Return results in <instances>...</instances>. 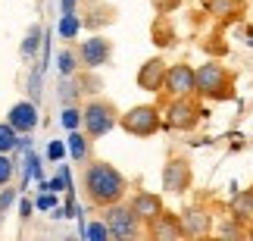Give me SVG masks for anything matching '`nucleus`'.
Wrapping results in <instances>:
<instances>
[{
  "mask_svg": "<svg viewBox=\"0 0 253 241\" xmlns=\"http://www.w3.org/2000/svg\"><path fill=\"white\" fill-rule=\"evenodd\" d=\"M84 191L91 197V204L97 207H110V204H119L128 191V182L113 163L106 160H91L84 169Z\"/></svg>",
  "mask_w": 253,
  "mask_h": 241,
  "instance_id": "nucleus-1",
  "label": "nucleus"
},
{
  "mask_svg": "<svg viewBox=\"0 0 253 241\" xmlns=\"http://www.w3.org/2000/svg\"><path fill=\"white\" fill-rule=\"evenodd\" d=\"M235 94V79L222 63L210 60L197 69V97L207 100H228Z\"/></svg>",
  "mask_w": 253,
  "mask_h": 241,
  "instance_id": "nucleus-2",
  "label": "nucleus"
},
{
  "mask_svg": "<svg viewBox=\"0 0 253 241\" xmlns=\"http://www.w3.org/2000/svg\"><path fill=\"white\" fill-rule=\"evenodd\" d=\"M119 125L128 135H134V138H150V135L160 132L163 113H160V107H153V103H138V107L119 113Z\"/></svg>",
  "mask_w": 253,
  "mask_h": 241,
  "instance_id": "nucleus-3",
  "label": "nucleus"
},
{
  "mask_svg": "<svg viewBox=\"0 0 253 241\" xmlns=\"http://www.w3.org/2000/svg\"><path fill=\"white\" fill-rule=\"evenodd\" d=\"M82 122H84V132L87 138H103L106 132H113L116 125H119V110L113 107L110 100H87L84 110H82Z\"/></svg>",
  "mask_w": 253,
  "mask_h": 241,
  "instance_id": "nucleus-4",
  "label": "nucleus"
},
{
  "mask_svg": "<svg viewBox=\"0 0 253 241\" xmlns=\"http://www.w3.org/2000/svg\"><path fill=\"white\" fill-rule=\"evenodd\" d=\"M200 116H203V110H200V103L194 100V94L191 97H172L169 107L163 110V125L175 129V132H191L194 125L200 122Z\"/></svg>",
  "mask_w": 253,
  "mask_h": 241,
  "instance_id": "nucleus-5",
  "label": "nucleus"
},
{
  "mask_svg": "<svg viewBox=\"0 0 253 241\" xmlns=\"http://www.w3.org/2000/svg\"><path fill=\"white\" fill-rule=\"evenodd\" d=\"M103 223H106L113 238H134L141 232V219L134 216V210L128 204H122V200L103 207Z\"/></svg>",
  "mask_w": 253,
  "mask_h": 241,
  "instance_id": "nucleus-6",
  "label": "nucleus"
},
{
  "mask_svg": "<svg viewBox=\"0 0 253 241\" xmlns=\"http://www.w3.org/2000/svg\"><path fill=\"white\" fill-rule=\"evenodd\" d=\"M163 91L169 97H197V69L188 63H175L166 69V82H163Z\"/></svg>",
  "mask_w": 253,
  "mask_h": 241,
  "instance_id": "nucleus-7",
  "label": "nucleus"
},
{
  "mask_svg": "<svg viewBox=\"0 0 253 241\" xmlns=\"http://www.w3.org/2000/svg\"><path fill=\"white\" fill-rule=\"evenodd\" d=\"M194 182V172H191V163L184 157H172L166 166H163V191L169 194H184Z\"/></svg>",
  "mask_w": 253,
  "mask_h": 241,
  "instance_id": "nucleus-8",
  "label": "nucleus"
},
{
  "mask_svg": "<svg viewBox=\"0 0 253 241\" xmlns=\"http://www.w3.org/2000/svg\"><path fill=\"white\" fill-rule=\"evenodd\" d=\"M181 229H184V238H203V235H210L212 232V216H210V210L207 207H184L181 210Z\"/></svg>",
  "mask_w": 253,
  "mask_h": 241,
  "instance_id": "nucleus-9",
  "label": "nucleus"
},
{
  "mask_svg": "<svg viewBox=\"0 0 253 241\" xmlns=\"http://www.w3.org/2000/svg\"><path fill=\"white\" fill-rule=\"evenodd\" d=\"M110 53H113V44L100 35H94V38H87V41L79 44V60L87 69H100V66L110 60Z\"/></svg>",
  "mask_w": 253,
  "mask_h": 241,
  "instance_id": "nucleus-10",
  "label": "nucleus"
},
{
  "mask_svg": "<svg viewBox=\"0 0 253 241\" xmlns=\"http://www.w3.org/2000/svg\"><path fill=\"white\" fill-rule=\"evenodd\" d=\"M166 69H169V66H166L163 56H150V60L138 69V88L160 94L163 91V82H166Z\"/></svg>",
  "mask_w": 253,
  "mask_h": 241,
  "instance_id": "nucleus-11",
  "label": "nucleus"
},
{
  "mask_svg": "<svg viewBox=\"0 0 253 241\" xmlns=\"http://www.w3.org/2000/svg\"><path fill=\"white\" fill-rule=\"evenodd\" d=\"M147 235L153 241H175V238H184V229H181V219L178 216L163 210L157 219H150V223H147Z\"/></svg>",
  "mask_w": 253,
  "mask_h": 241,
  "instance_id": "nucleus-12",
  "label": "nucleus"
},
{
  "mask_svg": "<svg viewBox=\"0 0 253 241\" xmlns=\"http://www.w3.org/2000/svg\"><path fill=\"white\" fill-rule=\"evenodd\" d=\"M131 210H134V216L141 219L144 226L150 223V219H157L160 213H163V197L160 194H153V191H138V194L131 197V204H128Z\"/></svg>",
  "mask_w": 253,
  "mask_h": 241,
  "instance_id": "nucleus-13",
  "label": "nucleus"
},
{
  "mask_svg": "<svg viewBox=\"0 0 253 241\" xmlns=\"http://www.w3.org/2000/svg\"><path fill=\"white\" fill-rule=\"evenodd\" d=\"M6 122L13 125L16 132H32L35 125H38V107H35V103H28V100L16 103V107L9 110V119Z\"/></svg>",
  "mask_w": 253,
  "mask_h": 241,
  "instance_id": "nucleus-14",
  "label": "nucleus"
},
{
  "mask_svg": "<svg viewBox=\"0 0 253 241\" xmlns=\"http://www.w3.org/2000/svg\"><path fill=\"white\" fill-rule=\"evenodd\" d=\"M231 219L241 223V226H250L253 223V188L238 191V194L231 197Z\"/></svg>",
  "mask_w": 253,
  "mask_h": 241,
  "instance_id": "nucleus-15",
  "label": "nucleus"
},
{
  "mask_svg": "<svg viewBox=\"0 0 253 241\" xmlns=\"http://www.w3.org/2000/svg\"><path fill=\"white\" fill-rule=\"evenodd\" d=\"M69 150H72V157L79 160V163H84L87 157H91V141L72 129V135H69Z\"/></svg>",
  "mask_w": 253,
  "mask_h": 241,
  "instance_id": "nucleus-16",
  "label": "nucleus"
},
{
  "mask_svg": "<svg viewBox=\"0 0 253 241\" xmlns=\"http://www.w3.org/2000/svg\"><path fill=\"white\" fill-rule=\"evenodd\" d=\"M210 13L212 16H222V19H228V16H235L238 9H241V3L238 0H210Z\"/></svg>",
  "mask_w": 253,
  "mask_h": 241,
  "instance_id": "nucleus-17",
  "label": "nucleus"
},
{
  "mask_svg": "<svg viewBox=\"0 0 253 241\" xmlns=\"http://www.w3.org/2000/svg\"><path fill=\"white\" fill-rule=\"evenodd\" d=\"M16 135H19V132H16L9 122H0V153H9V150H13L16 144H19Z\"/></svg>",
  "mask_w": 253,
  "mask_h": 241,
  "instance_id": "nucleus-18",
  "label": "nucleus"
},
{
  "mask_svg": "<svg viewBox=\"0 0 253 241\" xmlns=\"http://www.w3.org/2000/svg\"><path fill=\"white\" fill-rule=\"evenodd\" d=\"M79 25H82L79 16H75V13H66V16L60 19V35L66 38V41H72V38L79 35Z\"/></svg>",
  "mask_w": 253,
  "mask_h": 241,
  "instance_id": "nucleus-19",
  "label": "nucleus"
},
{
  "mask_svg": "<svg viewBox=\"0 0 253 241\" xmlns=\"http://www.w3.org/2000/svg\"><path fill=\"white\" fill-rule=\"evenodd\" d=\"M56 63H60V72H63V75H72V72H75V63H79V56H75L72 50H60Z\"/></svg>",
  "mask_w": 253,
  "mask_h": 241,
  "instance_id": "nucleus-20",
  "label": "nucleus"
},
{
  "mask_svg": "<svg viewBox=\"0 0 253 241\" xmlns=\"http://www.w3.org/2000/svg\"><path fill=\"white\" fill-rule=\"evenodd\" d=\"M13 160H9V153H0V185H9V179H13Z\"/></svg>",
  "mask_w": 253,
  "mask_h": 241,
  "instance_id": "nucleus-21",
  "label": "nucleus"
},
{
  "mask_svg": "<svg viewBox=\"0 0 253 241\" xmlns=\"http://www.w3.org/2000/svg\"><path fill=\"white\" fill-rule=\"evenodd\" d=\"M79 122H82V113H79V110L69 107V110L63 113V125H66V129H79Z\"/></svg>",
  "mask_w": 253,
  "mask_h": 241,
  "instance_id": "nucleus-22",
  "label": "nucleus"
},
{
  "mask_svg": "<svg viewBox=\"0 0 253 241\" xmlns=\"http://www.w3.org/2000/svg\"><path fill=\"white\" fill-rule=\"evenodd\" d=\"M87 238H94V241H103V238H110V229L103 226H87Z\"/></svg>",
  "mask_w": 253,
  "mask_h": 241,
  "instance_id": "nucleus-23",
  "label": "nucleus"
},
{
  "mask_svg": "<svg viewBox=\"0 0 253 241\" xmlns=\"http://www.w3.org/2000/svg\"><path fill=\"white\" fill-rule=\"evenodd\" d=\"M153 3H157V13L160 16H166V13H172V9H178L181 0H153Z\"/></svg>",
  "mask_w": 253,
  "mask_h": 241,
  "instance_id": "nucleus-24",
  "label": "nucleus"
},
{
  "mask_svg": "<svg viewBox=\"0 0 253 241\" xmlns=\"http://www.w3.org/2000/svg\"><path fill=\"white\" fill-rule=\"evenodd\" d=\"M63 153H66V147H63L60 141H53L50 150H47V157H50V160H63Z\"/></svg>",
  "mask_w": 253,
  "mask_h": 241,
  "instance_id": "nucleus-25",
  "label": "nucleus"
},
{
  "mask_svg": "<svg viewBox=\"0 0 253 241\" xmlns=\"http://www.w3.org/2000/svg\"><path fill=\"white\" fill-rule=\"evenodd\" d=\"M53 204H56V197H53V194H44L41 200H38V207H41V210H47V207H53Z\"/></svg>",
  "mask_w": 253,
  "mask_h": 241,
  "instance_id": "nucleus-26",
  "label": "nucleus"
},
{
  "mask_svg": "<svg viewBox=\"0 0 253 241\" xmlns=\"http://www.w3.org/2000/svg\"><path fill=\"white\" fill-rule=\"evenodd\" d=\"M247 238H250V241H253V223H250V226H247Z\"/></svg>",
  "mask_w": 253,
  "mask_h": 241,
  "instance_id": "nucleus-27",
  "label": "nucleus"
}]
</instances>
